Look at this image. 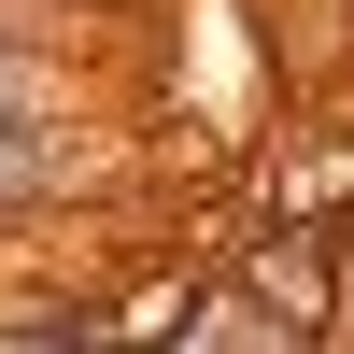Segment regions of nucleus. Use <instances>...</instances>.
I'll return each instance as SVG.
<instances>
[{
    "label": "nucleus",
    "instance_id": "obj_3",
    "mask_svg": "<svg viewBox=\"0 0 354 354\" xmlns=\"http://www.w3.org/2000/svg\"><path fill=\"white\" fill-rule=\"evenodd\" d=\"M0 28H43V43H71V15H57V0H0Z\"/></svg>",
    "mask_w": 354,
    "mask_h": 354
},
{
    "label": "nucleus",
    "instance_id": "obj_1",
    "mask_svg": "<svg viewBox=\"0 0 354 354\" xmlns=\"http://www.w3.org/2000/svg\"><path fill=\"white\" fill-rule=\"evenodd\" d=\"M0 128H71V43L0 28Z\"/></svg>",
    "mask_w": 354,
    "mask_h": 354
},
{
    "label": "nucleus",
    "instance_id": "obj_2",
    "mask_svg": "<svg viewBox=\"0 0 354 354\" xmlns=\"http://www.w3.org/2000/svg\"><path fill=\"white\" fill-rule=\"evenodd\" d=\"M71 185V128H0V227H28Z\"/></svg>",
    "mask_w": 354,
    "mask_h": 354
}]
</instances>
